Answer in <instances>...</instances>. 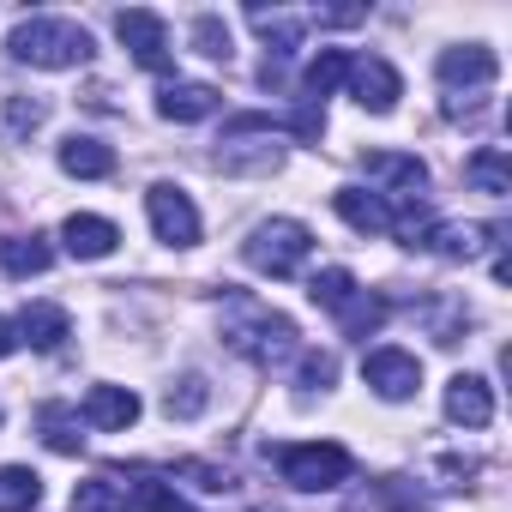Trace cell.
Returning a JSON list of instances; mask_svg holds the SVG:
<instances>
[{
  "label": "cell",
  "instance_id": "cell-18",
  "mask_svg": "<svg viewBox=\"0 0 512 512\" xmlns=\"http://www.w3.org/2000/svg\"><path fill=\"white\" fill-rule=\"evenodd\" d=\"M85 422L103 428V434H121V428L139 422V398L127 386H91L85 392Z\"/></svg>",
  "mask_w": 512,
  "mask_h": 512
},
{
  "label": "cell",
  "instance_id": "cell-19",
  "mask_svg": "<svg viewBox=\"0 0 512 512\" xmlns=\"http://www.w3.org/2000/svg\"><path fill=\"white\" fill-rule=\"evenodd\" d=\"M0 266L13 278H43L55 266V247L43 235H0Z\"/></svg>",
  "mask_w": 512,
  "mask_h": 512
},
{
  "label": "cell",
  "instance_id": "cell-21",
  "mask_svg": "<svg viewBox=\"0 0 512 512\" xmlns=\"http://www.w3.org/2000/svg\"><path fill=\"white\" fill-rule=\"evenodd\" d=\"M19 332H25L31 350H61V344L73 338V320H67V308H55V302H31L25 320H19Z\"/></svg>",
  "mask_w": 512,
  "mask_h": 512
},
{
  "label": "cell",
  "instance_id": "cell-34",
  "mask_svg": "<svg viewBox=\"0 0 512 512\" xmlns=\"http://www.w3.org/2000/svg\"><path fill=\"white\" fill-rule=\"evenodd\" d=\"M19 350V332H13V320H0V356H13Z\"/></svg>",
  "mask_w": 512,
  "mask_h": 512
},
{
  "label": "cell",
  "instance_id": "cell-14",
  "mask_svg": "<svg viewBox=\"0 0 512 512\" xmlns=\"http://www.w3.org/2000/svg\"><path fill=\"white\" fill-rule=\"evenodd\" d=\"M494 73H500V61H494V49H482V43H458V49H446L440 55V85H464V91H476V85H494Z\"/></svg>",
  "mask_w": 512,
  "mask_h": 512
},
{
  "label": "cell",
  "instance_id": "cell-29",
  "mask_svg": "<svg viewBox=\"0 0 512 512\" xmlns=\"http://www.w3.org/2000/svg\"><path fill=\"white\" fill-rule=\"evenodd\" d=\"M127 500H133V506H145V512H193V506H187V500L163 482V476H133Z\"/></svg>",
  "mask_w": 512,
  "mask_h": 512
},
{
  "label": "cell",
  "instance_id": "cell-7",
  "mask_svg": "<svg viewBox=\"0 0 512 512\" xmlns=\"http://www.w3.org/2000/svg\"><path fill=\"white\" fill-rule=\"evenodd\" d=\"M350 97L368 109V115H392L398 109V97H404V79H398V67L392 61H380V55H350Z\"/></svg>",
  "mask_w": 512,
  "mask_h": 512
},
{
  "label": "cell",
  "instance_id": "cell-16",
  "mask_svg": "<svg viewBox=\"0 0 512 512\" xmlns=\"http://www.w3.org/2000/svg\"><path fill=\"white\" fill-rule=\"evenodd\" d=\"M446 416H452L458 428H488V422H494V392H488V380H482V374H452V386H446Z\"/></svg>",
  "mask_w": 512,
  "mask_h": 512
},
{
  "label": "cell",
  "instance_id": "cell-28",
  "mask_svg": "<svg viewBox=\"0 0 512 512\" xmlns=\"http://www.w3.org/2000/svg\"><path fill=\"white\" fill-rule=\"evenodd\" d=\"M205 404H211V386H205V374H181V380L163 392V410H169V422H193Z\"/></svg>",
  "mask_w": 512,
  "mask_h": 512
},
{
  "label": "cell",
  "instance_id": "cell-24",
  "mask_svg": "<svg viewBox=\"0 0 512 512\" xmlns=\"http://www.w3.org/2000/svg\"><path fill=\"white\" fill-rule=\"evenodd\" d=\"M37 428H43V440H49L55 452H67V458L85 446V434H79L85 422H79V410H73V404H43V410H37Z\"/></svg>",
  "mask_w": 512,
  "mask_h": 512
},
{
  "label": "cell",
  "instance_id": "cell-3",
  "mask_svg": "<svg viewBox=\"0 0 512 512\" xmlns=\"http://www.w3.org/2000/svg\"><path fill=\"white\" fill-rule=\"evenodd\" d=\"M308 253H314V235L296 217H266V223H253L247 241H241V260L253 272H266V278H296L308 266Z\"/></svg>",
  "mask_w": 512,
  "mask_h": 512
},
{
  "label": "cell",
  "instance_id": "cell-9",
  "mask_svg": "<svg viewBox=\"0 0 512 512\" xmlns=\"http://www.w3.org/2000/svg\"><path fill=\"white\" fill-rule=\"evenodd\" d=\"M362 380L386 398V404H404V398H416V386H422V362L410 356V350H374L368 362H362Z\"/></svg>",
  "mask_w": 512,
  "mask_h": 512
},
{
  "label": "cell",
  "instance_id": "cell-1",
  "mask_svg": "<svg viewBox=\"0 0 512 512\" xmlns=\"http://www.w3.org/2000/svg\"><path fill=\"white\" fill-rule=\"evenodd\" d=\"M223 344L235 356H247V362L272 368V362L296 356V320L278 314V308H266L260 296H229L223 302Z\"/></svg>",
  "mask_w": 512,
  "mask_h": 512
},
{
  "label": "cell",
  "instance_id": "cell-12",
  "mask_svg": "<svg viewBox=\"0 0 512 512\" xmlns=\"http://www.w3.org/2000/svg\"><path fill=\"white\" fill-rule=\"evenodd\" d=\"M61 241H67V253H73V260H109V253L121 247V229H115L109 217L73 211V217L61 223Z\"/></svg>",
  "mask_w": 512,
  "mask_h": 512
},
{
  "label": "cell",
  "instance_id": "cell-22",
  "mask_svg": "<svg viewBox=\"0 0 512 512\" xmlns=\"http://www.w3.org/2000/svg\"><path fill=\"white\" fill-rule=\"evenodd\" d=\"M61 169L79 175V181H103V175H115V151L73 133V139H61Z\"/></svg>",
  "mask_w": 512,
  "mask_h": 512
},
{
  "label": "cell",
  "instance_id": "cell-10",
  "mask_svg": "<svg viewBox=\"0 0 512 512\" xmlns=\"http://www.w3.org/2000/svg\"><path fill=\"white\" fill-rule=\"evenodd\" d=\"M500 241H506L500 223H434V229L422 235V247L446 253V260H476V253H488V247H500Z\"/></svg>",
  "mask_w": 512,
  "mask_h": 512
},
{
  "label": "cell",
  "instance_id": "cell-33",
  "mask_svg": "<svg viewBox=\"0 0 512 512\" xmlns=\"http://www.w3.org/2000/svg\"><path fill=\"white\" fill-rule=\"evenodd\" d=\"M7 121H13V133H37V127L49 121V103H43V97H31V103L13 97V103H7Z\"/></svg>",
  "mask_w": 512,
  "mask_h": 512
},
{
  "label": "cell",
  "instance_id": "cell-32",
  "mask_svg": "<svg viewBox=\"0 0 512 512\" xmlns=\"http://www.w3.org/2000/svg\"><path fill=\"white\" fill-rule=\"evenodd\" d=\"M296 380H302V392H326V386L338 380V362H332L326 350H308L302 368H296Z\"/></svg>",
  "mask_w": 512,
  "mask_h": 512
},
{
  "label": "cell",
  "instance_id": "cell-13",
  "mask_svg": "<svg viewBox=\"0 0 512 512\" xmlns=\"http://www.w3.org/2000/svg\"><path fill=\"white\" fill-rule=\"evenodd\" d=\"M211 163H217L223 175H272V169L284 163V145H278V139H266V145H247L241 133H223Z\"/></svg>",
  "mask_w": 512,
  "mask_h": 512
},
{
  "label": "cell",
  "instance_id": "cell-17",
  "mask_svg": "<svg viewBox=\"0 0 512 512\" xmlns=\"http://www.w3.org/2000/svg\"><path fill=\"white\" fill-rule=\"evenodd\" d=\"M332 211H338L350 229H362V235H392V205H386L380 193H362V187H338V193H332Z\"/></svg>",
  "mask_w": 512,
  "mask_h": 512
},
{
  "label": "cell",
  "instance_id": "cell-4",
  "mask_svg": "<svg viewBox=\"0 0 512 512\" xmlns=\"http://www.w3.org/2000/svg\"><path fill=\"white\" fill-rule=\"evenodd\" d=\"M308 296L326 308V314H338V326H344V338H368V332H380V320H386V302L380 296H368L344 266H326V272H314V284H308Z\"/></svg>",
  "mask_w": 512,
  "mask_h": 512
},
{
  "label": "cell",
  "instance_id": "cell-15",
  "mask_svg": "<svg viewBox=\"0 0 512 512\" xmlns=\"http://www.w3.org/2000/svg\"><path fill=\"white\" fill-rule=\"evenodd\" d=\"M362 169H368L386 193H404V199H416V187H428V163L410 157V151H368Z\"/></svg>",
  "mask_w": 512,
  "mask_h": 512
},
{
  "label": "cell",
  "instance_id": "cell-2",
  "mask_svg": "<svg viewBox=\"0 0 512 512\" xmlns=\"http://www.w3.org/2000/svg\"><path fill=\"white\" fill-rule=\"evenodd\" d=\"M7 49H13V61H25V67H43V73H67V67H85L97 43H91V31H85V25L37 13V19H19V25H13Z\"/></svg>",
  "mask_w": 512,
  "mask_h": 512
},
{
  "label": "cell",
  "instance_id": "cell-31",
  "mask_svg": "<svg viewBox=\"0 0 512 512\" xmlns=\"http://www.w3.org/2000/svg\"><path fill=\"white\" fill-rule=\"evenodd\" d=\"M175 476H187L193 488H205V494H229L235 488V476L223 470V464H199V458H181L175 464Z\"/></svg>",
  "mask_w": 512,
  "mask_h": 512
},
{
  "label": "cell",
  "instance_id": "cell-11",
  "mask_svg": "<svg viewBox=\"0 0 512 512\" xmlns=\"http://www.w3.org/2000/svg\"><path fill=\"white\" fill-rule=\"evenodd\" d=\"M247 25L266 37V49H272V61H266V73H278L290 55H296V43H302V31H308V13H278V7H247Z\"/></svg>",
  "mask_w": 512,
  "mask_h": 512
},
{
  "label": "cell",
  "instance_id": "cell-26",
  "mask_svg": "<svg viewBox=\"0 0 512 512\" xmlns=\"http://www.w3.org/2000/svg\"><path fill=\"white\" fill-rule=\"evenodd\" d=\"M43 500V476L25 470V464H7L0 470V512H31Z\"/></svg>",
  "mask_w": 512,
  "mask_h": 512
},
{
  "label": "cell",
  "instance_id": "cell-5",
  "mask_svg": "<svg viewBox=\"0 0 512 512\" xmlns=\"http://www.w3.org/2000/svg\"><path fill=\"white\" fill-rule=\"evenodd\" d=\"M278 470H284L290 488L326 494V488H344V482H350L356 458H350L338 440H308V446H284V452H278Z\"/></svg>",
  "mask_w": 512,
  "mask_h": 512
},
{
  "label": "cell",
  "instance_id": "cell-6",
  "mask_svg": "<svg viewBox=\"0 0 512 512\" xmlns=\"http://www.w3.org/2000/svg\"><path fill=\"white\" fill-rule=\"evenodd\" d=\"M115 37L133 49V61H139L145 73H169L175 49H169V25H163L157 13H145V7H127V13H115Z\"/></svg>",
  "mask_w": 512,
  "mask_h": 512
},
{
  "label": "cell",
  "instance_id": "cell-8",
  "mask_svg": "<svg viewBox=\"0 0 512 512\" xmlns=\"http://www.w3.org/2000/svg\"><path fill=\"white\" fill-rule=\"evenodd\" d=\"M145 211H151L157 241H169V247H193V241H199V211H193V199H187L175 181H157V187L145 193Z\"/></svg>",
  "mask_w": 512,
  "mask_h": 512
},
{
  "label": "cell",
  "instance_id": "cell-20",
  "mask_svg": "<svg viewBox=\"0 0 512 512\" xmlns=\"http://www.w3.org/2000/svg\"><path fill=\"white\" fill-rule=\"evenodd\" d=\"M217 91L211 85H163L157 91V115L163 121H205V115H217Z\"/></svg>",
  "mask_w": 512,
  "mask_h": 512
},
{
  "label": "cell",
  "instance_id": "cell-27",
  "mask_svg": "<svg viewBox=\"0 0 512 512\" xmlns=\"http://www.w3.org/2000/svg\"><path fill=\"white\" fill-rule=\"evenodd\" d=\"M464 175H470L482 193H494V199H506V193H512V163H506V151H494V145H488V151H476V157L464 163Z\"/></svg>",
  "mask_w": 512,
  "mask_h": 512
},
{
  "label": "cell",
  "instance_id": "cell-30",
  "mask_svg": "<svg viewBox=\"0 0 512 512\" xmlns=\"http://www.w3.org/2000/svg\"><path fill=\"white\" fill-rule=\"evenodd\" d=\"M193 43H199V55H211V61H229L235 49H229V25L217 19V13H199L193 19Z\"/></svg>",
  "mask_w": 512,
  "mask_h": 512
},
{
  "label": "cell",
  "instance_id": "cell-25",
  "mask_svg": "<svg viewBox=\"0 0 512 512\" xmlns=\"http://www.w3.org/2000/svg\"><path fill=\"white\" fill-rule=\"evenodd\" d=\"M73 512H133L127 482H115V476H91V482H79V488H73Z\"/></svg>",
  "mask_w": 512,
  "mask_h": 512
},
{
  "label": "cell",
  "instance_id": "cell-23",
  "mask_svg": "<svg viewBox=\"0 0 512 512\" xmlns=\"http://www.w3.org/2000/svg\"><path fill=\"white\" fill-rule=\"evenodd\" d=\"M344 79H350V55L344 49H320V61L302 73V103H326Z\"/></svg>",
  "mask_w": 512,
  "mask_h": 512
},
{
  "label": "cell",
  "instance_id": "cell-35",
  "mask_svg": "<svg viewBox=\"0 0 512 512\" xmlns=\"http://www.w3.org/2000/svg\"><path fill=\"white\" fill-rule=\"evenodd\" d=\"M253 512H272V506H253Z\"/></svg>",
  "mask_w": 512,
  "mask_h": 512
}]
</instances>
